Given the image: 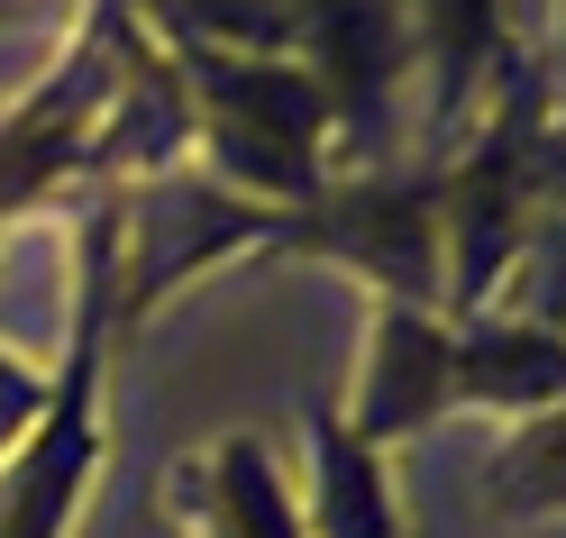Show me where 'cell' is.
Wrapping results in <instances>:
<instances>
[{
    "instance_id": "cell-4",
    "label": "cell",
    "mask_w": 566,
    "mask_h": 538,
    "mask_svg": "<svg viewBox=\"0 0 566 538\" xmlns=\"http://www.w3.org/2000/svg\"><path fill=\"white\" fill-rule=\"evenodd\" d=\"M265 256L347 265L366 283V302L439 310V173L420 156L384 173H338V183H321V201L274 210Z\"/></svg>"
},
{
    "instance_id": "cell-1",
    "label": "cell",
    "mask_w": 566,
    "mask_h": 538,
    "mask_svg": "<svg viewBox=\"0 0 566 538\" xmlns=\"http://www.w3.org/2000/svg\"><path fill=\"white\" fill-rule=\"evenodd\" d=\"M430 173H439V319L512 310V283L530 274V256L548 246V220H557V192H548V74H539L530 46L493 83L475 128L448 156H430Z\"/></svg>"
},
{
    "instance_id": "cell-12",
    "label": "cell",
    "mask_w": 566,
    "mask_h": 538,
    "mask_svg": "<svg viewBox=\"0 0 566 538\" xmlns=\"http://www.w3.org/2000/svg\"><path fill=\"white\" fill-rule=\"evenodd\" d=\"M46 402H55V366H38V356H19L0 338V465L28 447V429L46 420Z\"/></svg>"
},
{
    "instance_id": "cell-6",
    "label": "cell",
    "mask_w": 566,
    "mask_h": 538,
    "mask_svg": "<svg viewBox=\"0 0 566 538\" xmlns=\"http://www.w3.org/2000/svg\"><path fill=\"white\" fill-rule=\"evenodd\" d=\"M293 55L329 101V183L411 165V19L402 0H293Z\"/></svg>"
},
{
    "instance_id": "cell-13",
    "label": "cell",
    "mask_w": 566,
    "mask_h": 538,
    "mask_svg": "<svg viewBox=\"0 0 566 538\" xmlns=\"http://www.w3.org/2000/svg\"><path fill=\"white\" fill-rule=\"evenodd\" d=\"M548 192H557V210H566V101L548 110Z\"/></svg>"
},
{
    "instance_id": "cell-2",
    "label": "cell",
    "mask_w": 566,
    "mask_h": 538,
    "mask_svg": "<svg viewBox=\"0 0 566 538\" xmlns=\"http://www.w3.org/2000/svg\"><path fill=\"white\" fill-rule=\"evenodd\" d=\"M119 338V192L83 183L74 210V329L55 356V402L28 429V447L0 465V538H74L83 502L101 484V375Z\"/></svg>"
},
{
    "instance_id": "cell-14",
    "label": "cell",
    "mask_w": 566,
    "mask_h": 538,
    "mask_svg": "<svg viewBox=\"0 0 566 538\" xmlns=\"http://www.w3.org/2000/svg\"><path fill=\"white\" fill-rule=\"evenodd\" d=\"M539 74H548V110H557V101H566V0H557V55L539 64Z\"/></svg>"
},
{
    "instance_id": "cell-5",
    "label": "cell",
    "mask_w": 566,
    "mask_h": 538,
    "mask_svg": "<svg viewBox=\"0 0 566 538\" xmlns=\"http://www.w3.org/2000/svg\"><path fill=\"white\" fill-rule=\"evenodd\" d=\"M137 10L128 0H83L64 55L0 110V238H10L38 201H55L64 183H92L101 156V119L119 92V55H128Z\"/></svg>"
},
{
    "instance_id": "cell-15",
    "label": "cell",
    "mask_w": 566,
    "mask_h": 538,
    "mask_svg": "<svg viewBox=\"0 0 566 538\" xmlns=\"http://www.w3.org/2000/svg\"><path fill=\"white\" fill-rule=\"evenodd\" d=\"M548 246H557V274H566V210H557V220H548Z\"/></svg>"
},
{
    "instance_id": "cell-3",
    "label": "cell",
    "mask_w": 566,
    "mask_h": 538,
    "mask_svg": "<svg viewBox=\"0 0 566 538\" xmlns=\"http://www.w3.org/2000/svg\"><path fill=\"white\" fill-rule=\"evenodd\" d=\"M165 46V38H156ZM184 83V119L201 173L265 210H302L329 183V101L302 74V55H247V46H165Z\"/></svg>"
},
{
    "instance_id": "cell-11",
    "label": "cell",
    "mask_w": 566,
    "mask_h": 538,
    "mask_svg": "<svg viewBox=\"0 0 566 538\" xmlns=\"http://www.w3.org/2000/svg\"><path fill=\"white\" fill-rule=\"evenodd\" d=\"M484 502L503 520H566V402L512 420V439L484 456Z\"/></svg>"
},
{
    "instance_id": "cell-7",
    "label": "cell",
    "mask_w": 566,
    "mask_h": 538,
    "mask_svg": "<svg viewBox=\"0 0 566 538\" xmlns=\"http://www.w3.org/2000/svg\"><path fill=\"white\" fill-rule=\"evenodd\" d=\"M457 411V319L411 310V302H366V347H357V392H347V429L366 447L420 439Z\"/></svg>"
},
{
    "instance_id": "cell-10",
    "label": "cell",
    "mask_w": 566,
    "mask_h": 538,
    "mask_svg": "<svg viewBox=\"0 0 566 538\" xmlns=\"http://www.w3.org/2000/svg\"><path fill=\"white\" fill-rule=\"evenodd\" d=\"M302 538H402L384 447H366L329 402L311 411V493H302Z\"/></svg>"
},
{
    "instance_id": "cell-8",
    "label": "cell",
    "mask_w": 566,
    "mask_h": 538,
    "mask_svg": "<svg viewBox=\"0 0 566 538\" xmlns=\"http://www.w3.org/2000/svg\"><path fill=\"white\" fill-rule=\"evenodd\" d=\"M411 19V74H430V110H420V165L448 156L512 74V0H402Z\"/></svg>"
},
{
    "instance_id": "cell-9",
    "label": "cell",
    "mask_w": 566,
    "mask_h": 538,
    "mask_svg": "<svg viewBox=\"0 0 566 538\" xmlns=\"http://www.w3.org/2000/svg\"><path fill=\"white\" fill-rule=\"evenodd\" d=\"M165 520L184 538H302V493L283 484L265 439H210L165 465Z\"/></svg>"
}]
</instances>
